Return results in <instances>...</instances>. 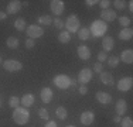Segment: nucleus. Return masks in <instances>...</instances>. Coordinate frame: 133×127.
Segmentation results:
<instances>
[{
    "label": "nucleus",
    "mask_w": 133,
    "mask_h": 127,
    "mask_svg": "<svg viewBox=\"0 0 133 127\" xmlns=\"http://www.w3.org/2000/svg\"><path fill=\"white\" fill-rule=\"evenodd\" d=\"M28 119H30V113H28L27 107L18 106V107L14 109V112H13L14 123H17V124H20V126H24V124H27Z\"/></svg>",
    "instance_id": "nucleus-1"
},
{
    "label": "nucleus",
    "mask_w": 133,
    "mask_h": 127,
    "mask_svg": "<svg viewBox=\"0 0 133 127\" xmlns=\"http://www.w3.org/2000/svg\"><path fill=\"white\" fill-rule=\"evenodd\" d=\"M106 30H108V25H106V23H103L102 20H95L92 23V25H91V28H89L91 36H94V37L103 36V34L106 33Z\"/></svg>",
    "instance_id": "nucleus-2"
},
{
    "label": "nucleus",
    "mask_w": 133,
    "mask_h": 127,
    "mask_svg": "<svg viewBox=\"0 0 133 127\" xmlns=\"http://www.w3.org/2000/svg\"><path fill=\"white\" fill-rule=\"evenodd\" d=\"M64 27H66V31H68L69 34H71V33H77V31L79 30V18H78L75 14L68 16V18H66Z\"/></svg>",
    "instance_id": "nucleus-3"
},
{
    "label": "nucleus",
    "mask_w": 133,
    "mask_h": 127,
    "mask_svg": "<svg viewBox=\"0 0 133 127\" xmlns=\"http://www.w3.org/2000/svg\"><path fill=\"white\" fill-rule=\"evenodd\" d=\"M52 83L61 89H66L68 86H71V78L66 75H57L52 79Z\"/></svg>",
    "instance_id": "nucleus-4"
},
{
    "label": "nucleus",
    "mask_w": 133,
    "mask_h": 127,
    "mask_svg": "<svg viewBox=\"0 0 133 127\" xmlns=\"http://www.w3.org/2000/svg\"><path fill=\"white\" fill-rule=\"evenodd\" d=\"M3 68L9 72H18L23 69V64L16 61V59H7V61L3 62Z\"/></svg>",
    "instance_id": "nucleus-5"
},
{
    "label": "nucleus",
    "mask_w": 133,
    "mask_h": 127,
    "mask_svg": "<svg viewBox=\"0 0 133 127\" xmlns=\"http://www.w3.org/2000/svg\"><path fill=\"white\" fill-rule=\"evenodd\" d=\"M26 31H27V36L28 38H33V40H36V38H38V37H43V34H44V30H43V27H40V25H28V27L26 28Z\"/></svg>",
    "instance_id": "nucleus-6"
},
{
    "label": "nucleus",
    "mask_w": 133,
    "mask_h": 127,
    "mask_svg": "<svg viewBox=\"0 0 133 127\" xmlns=\"http://www.w3.org/2000/svg\"><path fill=\"white\" fill-rule=\"evenodd\" d=\"M92 79V71L89 68H84L78 75V82H81L82 85H87L88 82H91Z\"/></svg>",
    "instance_id": "nucleus-7"
},
{
    "label": "nucleus",
    "mask_w": 133,
    "mask_h": 127,
    "mask_svg": "<svg viewBox=\"0 0 133 127\" xmlns=\"http://www.w3.org/2000/svg\"><path fill=\"white\" fill-rule=\"evenodd\" d=\"M50 9H51L52 14H55V16L62 14V11H64V2H61V0H52V2H50Z\"/></svg>",
    "instance_id": "nucleus-8"
},
{
    "label": "nucleus",
    "mask_w": 133,
    "mask_h": 127,
    "mask_svg": "<svg viewBox=\"0 0 133 127\" xmlns=\"http://www.w3.org/2000/svg\"><path fill=\"white\" fill-rule=\"evenodd\" d=\"M132 85H133V79L130 76H128V78H122L120 81L118 82V89L122 92H128L132 89Z\"/></svg>",
    "instance_id": "nucleus-9"
},
{
    "label": "nucleus",
    "mask_w": 133,
    "mask_h": 127,
    "mask_svg": "<svg viewBox=\"0 0 133 127\" xmlns=\"http://www.w3.org/2000/svg\"><path fill=\"white\" fill-rule=\"evenodd\" d=\"M94 120H95V114L91 110H87L81 114V123L84 126H91L94 123Z\"/></svg>",
    "instance_id": "nucleus-10"
},
{
    "label": "nucleus",
    "mask_w": 133,
    "mask_h": 127,
    "mask_svg": "<svg viewBox=\"0 0 133 127\" xmlns=\"http://www.w3.org/2000/svg\"><path fill=\"white\" fill-rule=\"evenodd\" d=\"M116 18V13L113 10H110V9H106V10H102L101 13V20L103 21V23H109V21H113Z\"/></svg>",
    "instance_id": "nucleus-11"
},
{
    "label": "nucleus",
    "mask_w": 133,
    "mask_h": 127,
    "mask_svg": "<svg viewBox=\"0 0 133 127\" xmlns=\"http://www.w3.org/2000/svg\"><path fill=\"white\" fill-rule=\"evenodd\" d=\"M20 9H21V2H18V0H11L7 4V14H16V13L20 11Z\"/></svg>",
    "instance_id": "nucleus-12"
},
{
    "label": "nucleus",
    "mask_w": 133,
    "mask_h": 127,
    "mask_svg": "<svg viewBox=\"0 0 133 127\" xmlns=\"http://www.w3.org/2000/svg\"><path fill=\"white\" fill-rule=\"evenodd\" d=\"M40 96H41V100H43L44 103H50V102L52 100V90L48 86H45V88L41 89Z\"/></svg>",
    "instance_id": "nucleus-13"
},
{
    "label": "nucleus",
    "mask_w": 133,
    "mask_h": 127,
    "mask_svg": "<svg viewBox=\"0 0 133 127\" xmlns=\"http://www.w3.org/2000/svg\"><path fill=\"white\" fill-rule=\"evenodd\" d=\"M78 57H79V59H82V61H88V59L91 58L89 48L85 47V45H79L78 47Z\"/></svg>",
    "instance_id": "nucleus-14"
},
{
    "label": "nucleus",
    "mask_w": 133,
    "mask_h": 127,
    "mask_svg": "<svg viewBox=\"0 0 133 127\" xmlns=\"http://www.w3.org/2000/svg\"><path fill=\"white\" fill-rule=\"evenodd\" d=\"M96 100L99 102L101 104H109L112 102V96L106 92H98L96 93Z\"/></svg>",
    "instance_id": "nucleus-15"
},
{
    "label": "nucleus",
    "mask_w": 133,
    "mask_h": 127,
    "mask_svg": "<svg viewBox=\"0 0 133 127\" xmlns=\"http://www.w3.org/2000/svg\"><path fill=\"white\" fill-rule=\"evenodd\" d=\"M119 61H123L125 64H132L133 62V51L132 50H125L120 55Z\"/></svg>",
    "instance_id": "nucleus-16"
},
{
    "label": "nucleus",
    "mask_w": 133,
    "mask_h": 127,
    "mask_svg": "<svg viewBox=\"0 0 133 127\" xmlns=\"http://www.w3.org/2000/svg\"><path fill=\"white\" fill-rule=\"evenodd\" d=\"M102 47H103V50H105V52L106 51L113 50V47H115V41H113V38L112 37H103L102 38Z\"/></svg>",
    "instance_id": "nucleus-17"
},
{
    "label": "nucleus",
    "mask_w": 133,
    "mask_h": 127,
    "mask_svg": "<svg viewBox=\"0 0 133 127\" xmlns=\"http://www.w3.org/2000/svg\"><path fill=\"white\" fill-rule=\"evenodd\" d=\"M20 103L23 104V107H30V106H33V104H34V96H33L31 93L24 95V96L20 99Z\"/></svg>",
    "instance_id": "nucleus-18"
},
{
    "label": "nucleus",
    "mask_w": 133,
    "mask_h": 127,
    "mask_svg": "<svg viewBox=\"0 0 133 127\" xmlns=\"http://www.w3.org/2000/svg\"><path fill=\"white\" fill-rule=\"evenodd\" d=\"M115 109H116L118 116H123V114H125V112H126V109H128V106H126V102L123 100V99H119L118 102H116Z\"/></svg>",
    "instance_id": "nucleus-19"
},
{
    "label": "nucleus",
    "mask_w": 133,
    "mask_h": 127,
    "mask_svg": "<svg viewBox=\"0 0 133 127\" xmlns=\"http://www.w3.org/2000/svg\"><path fill=\"white\" fill-rule=\"evenodd\" d=\"M101 82L103 85H113V76L110 72H101Z\"/></svg>",
    "instance_id": "nucleus-20"
},
{
    "label": "nucleus",
    "mask_w": 133,
    "mask_h": 127,
    "mask_svg": "<svg viewBox=\"0 0 133 127\" xmlns=\"http://www.w3.org/2000/svg\"><path fill=\"white\" fill-rule=\"evenodd\" d=\"M132 37H133V30H132L130 27H128V28H123V30L119 33V38H120V40H123V41H128V40H130Z\"/></svg>",
    "instance_id": "nucleus-21"
},
{
    "label": "nucleus",
    "mask_w": 133,
    "mask_h": 127,
    "mask_svg": "<svg viewBox=\"0 0 133 127\" xmlns=\"http://www.w3.org/2000/svg\"><path fill=\"white\" fill-rule=\"evenodd\" d=\"M18 44H20V41H18V38H16V37H9L7 41H6V45H7L9 48H11V50L18 48Z\"/></svg>",
    "instance_id": "nucleus-22"
},
{
    "label": "nucleus",
    "mask_w": 133,
    "mask_h": 127,
    "mask_svg": "<svg viewBox=\"0 0 133 127\" xmlns=\"http://www.w3.org/2000/svg\"><path fill=\"white\" fill-rule=\"evenodd\" d=\"M78 37H79V40H82V41H87L88 38L91 37L89 28H79V30H78Z\"/></svg>",
    "instance_id": "nucleus-23"
},
{
    "label": "nucleus",
    "mask_w": 133,
    "mask_h": 127,
    "mask_svg": "<svg viewBox=\"0 0 133 127\" xmlns=\"http://www.w3.org/2000/svg\"><path fill=\"white\" fill-rule=\"evenodd\" d=\"M58 40H59V43L66 44V43H69V41H71V34H69L68 31H62V33H59Z\"/></svg>",
    "instance_id": "nucleus-24"
},
{
    "label": "nucleus",
    "mask_w": 133,
    "mask_h": 127,
    "mask_svg": "<svg viewBox=\"0 0 133 127\" xmlns=\"http://www.w3.org/2000/svg\"><path fill=\"white\" fill-rule=\"evenodd\" d=\"M55 114H57V117H58L59 120H65L66 119V116H68V113H66V109L65 107H57V110H55Z\"/></svg>",
    "instance_id": "nucleus-25"
},
{
    "label": "nucleus",
    "mask_w": 133,
    "mask_h": 127,
    "mask_svg": "<svg viewBox=\"0 0 133 127\" xmlns=\"http://www.w3.org/2000/svg\"><path fill=\"white\" fill-rule=\"evenodd\" d=\"M14 27H16V30L23 31L24 28H26V20H24V18H17V20L14 21Z\"/></svg>",
    "instance_id": "nucleus-26"
},
{
    "label": "nucleus",
    "mask_w": 133,
    "mask_h": 127,
    "mask_svg": "<svg viewBox=\"0 0 133 127\" xmlns=\"http://www.w3.org/2000/svg\"><path fill=\"white\" fill-rule=\"evenodd\" d=\"M9 106L13 107V109L18 107V106H20V97H17V96H11L10 99H9Z\"/></svg>",
    "instance_id": "nucleus-27"
},
{
    "label": "nucleus",
    "mask_w": 133,
    "mask_h": 127,
    "mask_svg": "<svg viewBox=\"0 0 133 127\" xmlns=\"http://www.w3.org/2000/svg\"><path fill=\"white\" fill-rule=\"evenodd\" d=\"M38 23L44 25H50L52 23V18L50 16H41V17H38Z\"/></svg>",
    "instance_id": "nucleus-28"
},
{
    "label": "nucleus",
    "mask_w": 133,
    "mask_h": 127,
    "mask_svg": "<svg viewBox=\"0 0 133 127\" xmlns=\"http://www.w3.org/2000/svg\"><path fill=\"white\" fill-rule=\"evenodd\" d=\"M120 127H133V120L130 117H125L120 120Z\"/></svg>",
    "instance_id": "nucleus-29"
},
{
    "label": "nucleus",
    "mask_w": 133,
    "mask_h": 127,
    "mask_svg": "<svg viewBox=\"0 0 133 127\" xmlns=\"http://www.w3.org/2000/svg\"><path fill=\"white\" fill-rule=\"evenodd\" d=\"M118 64H119V58H118V57H109V58H108V65H109L110 68L118 66Z\"/></svg>",
    "instance_id": "nucleus-30"
},
{
    "label": "nucleus",
    "mask_w": 133,
    "mask_h": 127,
    "mask_svg": "<svg viewBox=\"0 0 133 127\" xmlns=\"http://www.w3.org/2000/svg\"><path fill=\"white\" fill-rule=\"evenodd\" d=\"M119 24L123 25V28H128V25H130V18L122 16V17H119Z\"/></svg>",
    "instance_id": "nucleus-31"
},
{
    "label": "nucleus",
    "mask_w": 133,
    "mask_h": 127,
    "mask_svg": "<svg viewBox=\"0 0 133 127\" xmlns=\"http://www.w3.org/2000/svg\"><path fill=\"white\" fill-rule=\"evenodd\" d=\"M125 4L126 3L122 2V0H115V2H113V6H115L116 10H123V9H125Z\"/></svg>",
    "instance_id": "nucleus-32"
},
{
    "label": "nucleus",
    "mask_w": 133,
    "mask_h": 127,
    "mask_svg": "<svg viewBox=\"0 0 133 127\" xmlns=\"http://www.w3.org/2000/svg\"><path fill=\"white\" fill-rule=\"evenodd\" d=\"M38 116L41 117V119H44V120H48V110H45V109H44V107H43V109H40L38 110Z\"/></svg>",
    "instance_id": "nucleus-33"
},
{
    "label": "nucleus",
    "mask_w": 133,
    "mask_h": 127,
    "mask_svg": "<svg viewBox=\"0 0 133 127\" xmlns=\"http://www.w3.org/2000/svg\"><path fill=\"white\" fill-rule=\"evenodd\" d=\"M52 23H54V25H55L57 28H62V27H64V21H62L59 17H55L52 20Z\"/></svg>",
    "instance_id": "nucleus-34"
},
{
    "label": "nucleus",
    "mask_w": 133,
    "mask_h": 127,
    "mask_svg": "<svg viewBox=\"0 0 133 127\" xmlns=\"http://www.w3.org/2000/svg\"><path fill=\"white\" fill-rule=\"evenodd\" d=\"M106 59H108L106 52H105V51H101V52L98 54V62H101V64H102L103 61H106Z\"/></svg>",
    "instance_id": "nucleus-35"
},
{
    "label": "nucleus",
    "mask_w": 133,
    "mask_h": 127,
    "mask_svg": "<svg viewBox=\"0 0 133 127\" xmlns=\"http://www.w3.org/2000/svg\"><path fill=\"white\" fill-rule=\"evenodd\" d=\"M26 48H28V50H31V48H34V45H36V43H34V40L33 38H27L26 40Z\"/></svg>",
    "instance_id": "nucleus-36"
},
{
    "label": "nucleus",
    "mask_w": 133,
    "mask_h": 127,
    "mask_svg": "<svg viewBox=\"0 0 133 127\" xmlns=\"http://www.w3.org/2000/svg\"><path fill=\"white\" fill-rule=\"evenodd\" d=\"M99 4H101V9H102V10H106V9H109L110 2H109V0H101Z\"/></svg>",
    "instance_id": "nucleus-37"
},
{
    "label": "nucleus",
    "mask_w": 133,
    "mask_h": 127,
    "mask_svg": "<svg viewBox=\"0 0 133 127\" xmlns=\"http://www.w3.org/2000/svg\"><path fill=\"white\" fill-rule=\"evenodd\" d=\"M94 71H95V72H98V74H101V72L103 71V65H102L101 62H96V64L94 65Z\"/></svg>",
    "instance_id": "nucleus-38"
},
{
    "label": "nucleus",
    "mask_w": 133,
    "mask_h": 127,
    "mask_svg": "<svg viewBox=\"0 0 133 127\" xmlns=\"http://www.w3.org/2000/svg\"><path fill=\"white\" fill-rule=\"evenodd\" d=\"M87 92H88L87 85H81V86H79V93L81 95H87Z\"/></svg>",
    "instance_id": "nucleus-39"
},
{
    "label": "nucleus",
    "mask_w": 133,
    "mask_h": 127,
    "mask_svg": "<svg viewBox=\"0 0 133 127\" xmlns=\"http://www.w3.org/2000/svg\"><path fill=\"white\" fill-rule=\"evenodd\" d=\"M44 127H58V126H57V123H55V122H52V120H50V122L47 123V124L44 126Z\"/></svg>",
    "instance_id": "nucleus-40"
},
{
    "label": "nucleus",
    "mask_w": 133,
    "mask_h": 127,
    "mask_svg": "<svg viewBox=\"0 0 133 127\" xmlns=\"http://www.w3.org/2000/svg\"><path fill=\"white\" fill-rule=\"evenodd\" d=\"M87 6H94V4H96V3H99V2H96V0H87Z\"/></svg>",
    "instance_id": "nucleus-41"
},
{
    "label": "nucleus",
    "mask_w": 133,
    "mask_h": 127,
    "mask_svg": "<svg viewBox=\"0 0 133 127\" xmlns=\"http://www.w3.org/2000/svg\"><path fill=\"white\" fill-rule=\"evenodd\" d=\"M120 120H122V117H120V116H115V117H113V122H115V123H120Z\"/></svg>",
    "instance_id": "nucleus-42"
},
{
    "label": "nucleus",
    "mask_w": 133,
    "mask_h": 127,
    "mask_svg": "<svg viewBox=\"0 0 133 127\" xmlns=\"http://www.w3.org/2000/svg\"><path fill=\"white\" fill-rule=\"evenodd\" d=\"M6 17H7V14H6V13H3V11H0V20H4Z\"/></svg>",
    "instance_id": "nucleus-43"
},
{
    "label": "nucleus",
    "mask_w": 133,
    "mask_h": 127,
    "mask_svg": "<svg viewBox=\"0 0 133 127\" xmlns=\"http://www.w3.org/2000/svg\"><path fill=\"white\" fill-rule=\"evenodd\" d=\"M77 82H78L77 79H71V86L75 88V86H77Z\"/></svg>",
    "instance_id": "nucleus-44"
},
{
    "label": "nucleus",
    "mask_w": 133,
    "mask_h": 127,
    "mask_svg": "<svg viewBox=\"0 0 133 127\" xmlns=\"http://www.w3.org/2000/svg\"><path fill=\"white\" fill-rule=\"evenodd\" d=\"M129 10L133 11V2H129Z\"/></svg>",
    "instance_id": "nucleus-45"
},
{
    "label": "nucleus",
    "mask_w": 133,
    "mask_h": 127,
    "mask_svg": "<svg viewBox=\"0 0 133 127\" xmlns=\"http://www.w3.org/2000/svg\"><path fill=\"white\" fill-rule=\"evenodd\" d=\"M66 127H75V126H66Z\"/></svg>",
    "instance_id": "nucleus-46"
},
{
    "label": "nucleus",
    "mask_w": 133,
    "mask_h": 127,
    "mask_svg": "<svg viewBox=\"0 0 133 127\" xmlns=\"http://www.w3.org/2000/svg\"><path fill=\"white\" fill-rule=\"evenodd\" d=\"M0 62H2V55H0Z\"/></svg>",
    "instance_id": "nucleus-47"
},
{
    "label": "nucleus",
    "mask_w": 133,
    "mask_h": 127,
    "mask_svg": "<svg viewBox=\"0 0 133 127\" xmlns=\"http://www.w3.org/2000/svg\"><path fill=\"white\" fill-rule=\"evenodd\" d=\"M0 107H2V102H0Z\"/></svg>",
    "instance_id": "nucleus-48"
}]
</instances>
